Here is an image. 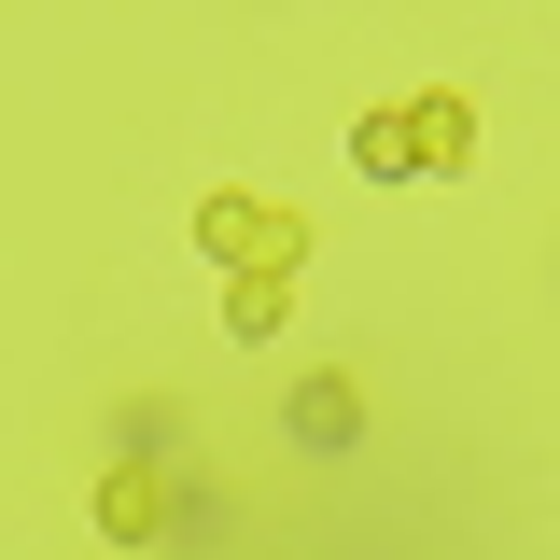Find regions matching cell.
Here are the masks:
<instances>
[{
	"mask_svg": "<svg viewBox=\"0 0 560 560\" xmlns=\"http://www.w3.org/2000/svg\"><path fill=\"white\" fill-rule=\"evenodd\" d=\"M350 154H364V183H420V113H407V98H393V113H364Z\"/></svg>",
	"mask_w": 560,
	"mask_h": 560,
	"instance_id": "obj_4",
	"label": "cell"
},
{
	"mask_svg": "<svg viewBox=\"0 0 560 560\" xmlns=\"http://www.w3.org/2000/svg\"><path fill=\"white\" fill-rule=\"evenodd\" d=\"M154 477H168V463H140V448L98 477V533H113V547H154V533H168V490Z\"/></svg>",
	"mask_w": 560,
	"mask_h": 560,
	"instance_id": "obj_3",
	"label": "cell"
},
{
	"mask_svg": "<svg viewBox=\"0 0 560 560\" xmlns=\"http://www.w3.org/2000/svg\"><path fill=\"white\" fill-rule=\"evenodd\" d=\"M280 434H294L308 463H337V448H364V393H350V378H294V393H280Z\"/></svg>",
	"mask_w": 560,
	"mask_h": 560,
	"instance_id": "obj_2",
	"label": "cell"
},
{
	"mask_svg": "<svg viewBox=\"0 0 560 560\" xmlns=\"http://www.w3.org/2000/svg\"><path fill=\"white\" fill-rule=\"evenodd\" d=\"M197 253H210V267H238V253H253V267H294V253H308V224L267 210V197H210V210H197Z\"/></svg>",
	"mask_w": 560,
	"mask_h": 560,
	"instance_id": "obj_1",
	"label": "cell"
},
{
	"mask_svg": "<svg viewBox=\"0 0 560 560\" xmlns=\"http://www.w3.org/2000/svg\"><path fill=\"white\" fill-rule=\"evenodd\" d=\"M420 113V168H463V154H477V113H463V98H407Z\"/></svg>",
	"mask_w": 560,
	"mask_h": 560,
	"instance_id": "obj_5",
	"label": "cell"
}]
</instances>
